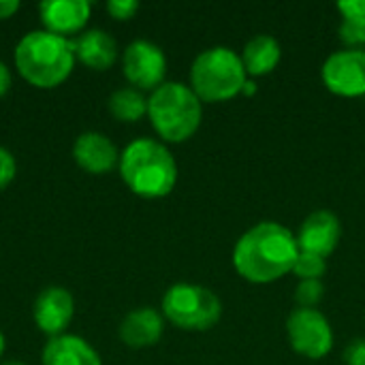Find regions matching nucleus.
Wrapping results in <instances>:
<instances>
[{
  "instance_id": "nucleus-1",
  "label": "nucleus",
  "mask_w": 365,
  "mask_h": 365,
  "mask_svg": "<svg viewBox=\"0 0 365 365\" xmlns=\"http://www.w3.org/2000/svg\"><path fill=\"white\" fill-rule=\"evenodd\" d=\"M299 257L297 235L280 222H259L233 248L235 272L252 284H269L293 272Z\"/></svg>"
},
{
  "instance_id": "nucleus-2",
  "label": "nucleus",
  "mask_w": 365,
  "mask_h": 365,
  "mask_svg": "<svg viewBox=\"0 0 365 365\" xmlns=\"http://www.w3.org/2000/svg\"><path fill=\"white\" fill-rule=\"evenodd\" d=\"M75 60L73 41L47 30L28 32L15 47L19 75L36 88L60 86L71 75Z\"/></svg>"
},
{
  "instance_id": "nucleus-3",
  "label": "nucleus",
  "mask_w": 365,
  "mask_h": 365,
  "mask_svg": "<svg viewBox=\"0 0 365 365\" xmlns=\"http://www.w3.org/2000/svg\"><path fill=\"white\" fill-rule=\"evenodd\" d=\"M120 175L135 195L160 199L175 188L178 165L160 141L137 139L120 154Z\"/></svg>"
},
{
  "instance_id": "nucleus-4",
  "label": "nucleus",
  "mask_w": 365,
  "mask_h": 365,
  "mask_svg": "<svg viewBox=\"0 0 365 365\" xmlns=\"http://www.w3.org/2000/svg\"><path fill=\"white\" fill-rule=\"evenodd\" d=\"M148 118L158 137L169 143H182L199 130L203 103L190 86L165 81L148 98Z\"/></svg>"
},
{
  "instance_id": "nucleus-5",
  "label": "nucleus",
  "mask_w": 365,
  "mask_h": 365,
  "mask_svg": "<svg viewBox=\"0 0 365 365\" xmlns=\"http://www.w3.org/2000/svg\"><path fill=\"white\" fill-rule=\"evenodd\" d=\"M248 81L240 53L229 47L201 51L190 66V88L201 103H225L242 94Z\"/></svg>"
},
{
  "instance_id": "nucleus-6",
  "label": "nucleus",
  "mask_w": 365,
  "mask_h": 365,
  "mask_svg": "<svg viewBox=\"0 0 365 365\" xmlns=\"http://www.w3.org/2000/svg\"><path fill=\"white\" fill-rule=\"evenodd\" d=\"M163 314L180 329L207 331L218 325L222 317V304L212 289L180 282L165 293Z\"/></svg>"
},
{
  "instance_id": "nucleus-7",
  "label": "nucleus",
  "mask_w": 365,
  "mask_h": 365,
  "mask_svg": "<svg viewBox=\"0 0 365 365\" xmlns=\"http://www.w3.org/2000/svg\"><path fill=\"white\" fill-rule=\"evenodd\" d=\"M287 336L291 349L306 359H323L334 346L331 325L319 310L295 308L287 319Z\"/></svg>"
},
{
  "instance_id": "nucleus-8",
  "label": "nucleus",
  "mask_w": 365,
  "mask_h": 365,
  "mask_svg": "<svg viewBox=\"0 0 365 365\" xmlns=\"http://www.w3.org/2000/svg\"><path fill=\"white\" fill-rule=\"evenodd\" d=\"M321 77L325 88L338 96H365V49L346 47L331 53L321 68Z\"/></svg>"
},
{
  "instance_id": "nucleus-9",
  "label": "nucleus",
  "mask_w": 365,
  "mask_h": 365,
  "mask_svg": "<svg viewBox=\"0 0 365 365\" xmlns=\"http://www.w3.org/2000/svg\"><path fill=\"white\" fill-rule=\"evenodd\" d=\"M124 75L137 90H156L165 83L167 58L163 49L150 41H133L122 58Z\"/></svg>"
},
{
  "instance_id": "nucleus-10",
  "label": "nucleus",
  "mask_w": 365,
  "mask_h": 365,
  "mask_svg": "<svg viewBox=\"0 0 365 365\" xmlns=\"http://www.w3.org/2000/svg\"><path fill=\"white\" fill-rule=\"evenodd\" d=\"M342 237V225L334 212L319 210L312 212L304 222L297 233V246L299 252L317 255L327 259L340 244Z\"/></svg>"
},
{
  "instance_id": "nucleus-11",
  "label": "nucleus",
  "mask_w": 365,
  "mask_h": 365,
  "mask_svg": "<svg viewBox=\"0 0 365 365\" xmlns=\"http://www.w3.org/2000/svg\"><path fill=\"white\" fill-rule=\"evenodd\" d=\"M73 297L66 289L62 287H49L45 289L36 302H34V323L38 325V329L47 336H62V331L66 329V325L73 319Z\"/></svg>"
},
{
  "instance_id": "nucleus-12",
  "label": "nucleus",
  "mask_w": 365,
  "mask_h": 365,
  "mask_svg": "<svg viewBox=\"0 0 365 365\" xmlns=\"http://www.w3.org/2000/svg\"><path fill=\"white\" fill-rule=\"evenodd\" d=\"M38 11L45 30L64 36L79 32L86 26L92 6L88 0H47L38 6Z\"/></svg>"
},
{
  "instance_id": "nucleus-13",
  "label": "nucleus",
  "mask_w": 365,
  "mask_h": 365,
  "mask_svg": "<svg viewBox=\"0 0 365 365\" xmlns=\"http://www.w3.org/2000/svg\"><path fill=\"white\" fill-rule=\"evenodd\" d=\"M73 156L77 165L94 175L113 171L115 165H120V154L115 145L101 133H83L77 137Z\"/></svg>"
},
{
  "instance_id": "nucleus-14",
  "label": "nucleus",
  "mask_w": 365,
  "mask_h": 365,
  "mask_svg": "<svg viewBox=\"0 0 365 365\" xmlns=\"http://www.w3.org/2000/svg\"><path fill=\"white\" fill-rule=\"evenodd\" d=\"M165 329V321L160 312L154 308L133 310L120 325V338L130 349H148L154 346Z\"/></svg>"
},
{
  "instance_id": "nucleus-15",
  "label": "nucleus",
  "mask_w": 365,
  "mask_h": 365,
  "mask_svg": "<svg viewBox=\"0 0 365 365\" xmlns=\"http://www.w3.org/2000/svg\"><path fill=\"white\" fill-rule=\"evenodd\" d=\"M75 58L92 71H107L118 58V45L105 30H88L75 41Z\"/></svg>"
},
{
  "instance_id": "nucleus-16",
  "label": "nucleus",
  "mask_w": 365,
  "mask_h": 365,
  "mask_svg": "<svg viewBox=\"0 0 365 365\" xmlns=\"http://www.w3.org/2000/svg\"><path fill=\"white\" fill-rule=\"evenodd\" d=\"M43 365H103V361L83 338L62 334L43 349Z\"/></svg>"
},
{
  "instance_id": "nucleus-17",
  "label": "nucleus",
  "mask_w": 365,
  "mask_h": 365,
  "mask_svg": "<svg viewBox=\"0 0 365 365\" xmlns=\"http://www.w3.org/2000/svg\"><path fill=\"white\" fill-rule=\"evenodd\" d=\"M240 58L244 62L246 75L261 77V75H269L280 64L282 47L272 34H257L244 45Z\"/></svg>"
},
{
  "instance_id": "nucleus-18",
  "label": "nucleus",
  "mask_w": 365,
  "mask_h": 365,
  "mask_svg": "<svg viewBox=\"0 0 365 365\" xmlns=\"http://www.w3.org/2000/svg\"><path fill=\"white\" fill-rule=\"evenodd\" d=\"M342 15L340 38L349 49H364L365 45V0H344L338 4Z\"/></svg>"
},
{
  "instance_id": "nucleus-19",
  "label": "nucleus",
  "mask_w": 365,
  "mask_h": 365,
  "mask_svg": "<svg viewBox=\"0 0 365 365\" xmlns=\"http://www.w3.org/2000/svg\"><path fill=\"white\" fill-rule=\"evenodd\" d=\"M109 111L120 122H137L148 115V98L137 88H120L109 98Z\"/></svg>"
},
{
  "instance_id": "nucleus-20",
  "label": "nucleus",
  "mask_w": 365,
  "mask_h": 365,
  "mask_svg": "<svg viewBox=\"0 0 365 365\" xmlns=\"http://www.w3.org/2000/svg\"><path fill=\"white\" fill-rule=\"evenodd\" d=\"M327 272V259L317 257V255H308V252H299L293 272L299 280H321Z\"/></svg>"
},
{
  "instance_id": "nucleus-21",
  "label": "nucleus",
  "mask_w": 365,
  "mask_h": 365,
  "mask_svg": "<svg viewBox=\"0 0 365 365\" xmlns=\"http://www.w3.org/2000/svg\"><path fill=\"white\" fill-rule=\"evenodd\" d=\"M325 295V287L321 280H302L299 287L295 289V302L299 308H308V310H317V306L321 304Z\"/></svg>"
},
{
  "instance_id": "nucleus-22",
  "label": "nucleus",
  "mask_w": 365,
  "mask_h": 365,
  "mask_svg": "<svg viewBox=\"0 0 365 365\" xmlns=\"http://www.w3.org/2000/svg\"><path fill=\"white\" fill-rule=\"evenodd\" d=\"M15 171H17V165H15L13 154L6 148L0 145V190H4L13 182Z\"/></svg>"
},
{
  "instance_id": "nucleus-23",
  "label": "nucleus",
  "mask_w": 365,
  "mask_h": 365,
  "mask_svg": "<svg viewBox=\"0 0 365 365\" xmlns=\"http://www.w3.org/2000/svg\"><path fill=\"white\" fill-rule=\"evenodd\" d=\"M107 11L111 17L124 21V19H130L139 11V2H135V0H111V2H107Z\"/></svg>"
},
{
  "instance_id": "nucleus-24",
  "label": "nucleus",
  "mask_w": 365,
  "mask_h": 365,
  "mask_svg": "<svg viewBox=\"0 0 365 365\" xmlns=\"http://www.w3.org/2000/svg\"><path fill=\"white\" fill-rule=\"evenodd\" d=\"M346 365H365V340H355L346 353H344Z\"/></svg>"
},
{
  "instance_id": "nucleus-25",
  "label": "nucleus",
  "mask_w": 365,
  "mask_h": 365,
  "mask_svg": "<svg viewBox=\"0 0 365 365\" xmlns=\"http://www.w3.org/2000/svg\"><path fill=\"white\" fill-rule=\"evenodd\" d=\"M17 9H19V2L17 0H0V19L11 17Z\"/></svg>"
},
{
  "instance_id": "nucleus-26",
  "label": "nucleus",
  "mask_w": 365,
  "mask_h": 365,
  "mask_svg": "<svg viewBox=\"0 0 365 365\" xmlns=\"http://www.w3.org/2000/svg\"><path fill=\"white\" fill-rule=\"evenodd\" d=\"M11 88V73L4 66V62H0V96H4Z\"/></svg>"
},
{
  "instance_id": "nucleus-27",
  "label": "nucleus",
  "mask_w": 365,
  "mask_h": 365,
  "mask_svg": "<svg viewBox=\"0 0 365 365\" xmlns=\"http://www.w3.org/2000/svg\"><path fill=\"white\" fill-rule=\"evenodd\" d=\"M255 92H257V83L248 79V81H246V86H244V90H242V94H246V96H252Z\"/></svg>"
},
{
  "instance_id": "nucleus-28",
  "label": "nucleus",
  "mask_w": 365,
  "mask_h": 365,
  "mask_svg": "<svg viewBox=\"0 0 365 365\" xmlns=\"http://www.w3.org/2000/svg\"><path fill=\"white\" fill-rule=\"evenodd\" d=\"M2 351H4V338H2V334H0V355H2Z\"/></svg>"
},
{
  "instance_id": "nucleus-29",
  "label": "nucleus",
  "mask_w": 365,
  "mask_h": 365,
  "mask_svg": "<svg viewBox=\"0 0 365 365\" xmlns=\"http://www.w3.org/2000/svg\"><path fill=\"white\" fill-rule=\"evenodd\" d=\"M0 365H24L21 361H4V364H0Z\"/></svg>"
}]
</instances>
